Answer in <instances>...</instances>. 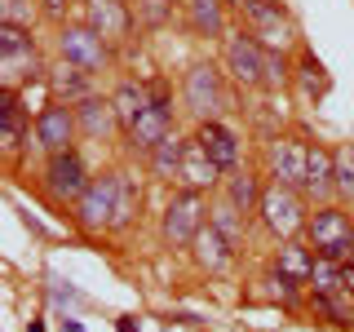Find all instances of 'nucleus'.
<instances>
[{
	"label": "nucleus",
	"mask_w": 354,
	"mask_h": 332,
	"mask_svg": "<svg viewBox=\"0 0 354 332\" xmlns=\"http://www.w3.org/2000/svg\"><path fill=\"white\" fill-rule=\"evenodd\" d=\"M261 226L270 230L274 239H297L301 230L310 226V213H306V195L292 191V186L283 182H270L261 195V208H257Z\"/></svg>",
	"instance_id": "nucleus-1"
},
{
	"label": "nucleus",
	"mask_w": 354,
	"mask_h": 332,
	"mask_svg": "<svg viewBox=\"0 0 354 332\" xmlns=\"http://www.w3.org/2000/svg\"><path fill=\"white\" fill-rule=\"evenodd\" d=\"M306 235H310V248L315 252H324L332 261H354V221H350L346 208L319 204L315 213H310Z\"/></svg>",
	"instance_id": "nucleus-2"
},
{
	"label": "nucleus",
	"mask_w": 354,
	"mask_h": 332,
	"mask_svg": "<svg viewBox=\"0 0 354 332\" xmlns=\"http://www.w3.org/2000/svg\"><path fill=\"white\" fill-rule=\"evenodd\" d=\"M182 102L195 120H217L226 111L230 93H226V71L213 62H195L182 80Z\"/></svg>",
	"instance_id": "nucleus-3"
},
{
	"label": "nucleus",
	"mask_w": 354,
	"mask_h": 332,
	"mask_svg": "<svg viewBox=\"0 0 354 332\" xmlns=\"http://www.w3.org/2000/svg\"><path fill=\"white\" fill-rule=\"evenodd\" d=\"M221 71L239 89H266V44L252 31H230L221 40Z\"/></svg>",
	"instance_id": "nucleus-4"
},
{
	"label": "nucleus",
	"mask_w": 354,
	"mask_h": 332,
	"mask_svg": "<svg viewBox=\"0 0 354 332\" xmlns=\"http://www.w3.org/2000/svg\"><path fill=\"white\" fill-rule=\"evenodd\" d=\"M208 226V217H204V191H177L169 199V208H164V221H160V235L169 248H191L195 235Z\"/></svg>",
	"instance_id": "nucleus-5"
},
{
	"label": "nucleus",
	"mask_w": 354,
	"mask_h": 332,
	"mask_svg": "<svg viewBox=\"0 0 354 332\" xmlns=\"http://www.w3.org/2000/svg\"><path fill=\"white\" fill-rule=\"evenodd\" d=\"M115 199H120V173H102L88 182V191L75 199V226L84 230V235H102L111 230V221H115Z\"/></svg>",
	"instance_id": "nucleus-6"
},
{
	"label": "nucleus",
	"mask_w": 354,
	"mask_h": 332,
	"mask_svg": "<svg viewBox=\"0 0 354 332\" xmlns=\"http://www.w3.org/2000/svg\"><path fill=\"white\" fill-rule=\"evenodd\" d=\"M58 53L66 62L84 66V71H106L111 62H115V53H111V40L97 36L88 22H62L58 27Z\"/></svg>",
	"instance_id": "nucleus-7"
},
{
	"label": "nucleus",
	"mask_w": 354,
	"mask_h": 332,
	"mask_svg": "<svg viewBox=\"0 0 354 332\" xmlns=\"http://www.w3.org/2000/svg\"><path fill=\"white\" fill-rule=\"evenodd\" d=\"M36 147L44 155H58V151H71L75 138H80V120H75V107L62 102V98H49L36 116Z\"/></svg>",
	"instance_id": "nucleus-8"
},
{
	"label": "nucleus",
	"mask_w": 354,
	"mask_h": 332,
	"mask_svg": "<svg viewBox=\"0 0 354 332\" xmlns=\"http://www.w3.org/2000/svg\"><path fill=\"white\" fill-rule=\"evenodd\" d=\"M243 18L252 22V36H257L266 49H288V44L297 40V27L292 18H288V9L279 0H239Z\"/></svg>",
	"instance_id": "nucleus-9"
},
{
	"label": "nucleus",
	"mask_w": 354,
	"mask_h": 332,
	"mask_svg": "<svg viewBox=\"0 0 354 332\" xmlns=\"http://www.w3.org/2000/svg\"><path fill=\"white\" fill-rule=\"evenodd\" d=\"M88 169H84V160H80V151H58V155H49V164H44V191H49L58 204H75L84 191H88Z\"/></svg>",
	"instance_id": "nucleus-10"
},
{
	"label": "nucleus",
	"mask_w": 354,
	"mask_h": 332,
	"mask_svg": "<svg viewBox=\"0 0 354 332\" xmlns=\"http://www.w3.org/2000/svg\"><path fill=\"white\" fill-rule=\"evenodd\" d=\"M164 138H173V102H169V98H151V107L124 129V142H129L133 151H147L151 155Z\"/></svg>",
	"instance_id": "nucleus-11"
},
{
	"label": "nucleus",
	"mask_w": 354,
	"mask_h": 332,
	"mask_svg": "<svg viewBox=\"0 0 354 332\" xmlns=\"http://www.w3.org/2000/svg\"><path fill=\"white\" fill-rule=\"evenodd\" d=\"M266 160H270V177L283 186H292V191H301L306 186V164H310V147L301 138H270V151H266Z\"/></svg>",
	"instance_id": "nucleus-12"
},
{
	"label": "nucleus",
	"mask_w": 354,
	"mask_h": 332,
	"mask_svg": "<svg viewBox=\"0 0 354 332\" xmlns=\"http://www.w3.org/2000/svg\"><path fill=\"white\" fill-rule=\"evenodd\" d=\"M84 22L97 36H106L111 44H124L133 36L138 14L129 9V0H84Z\"/></svg>",
	"instance_id": "nucleus-13"
},
{
	"label": "nucleus",
	"mask_w": 354,
	"mask_h": 332,
	"mask_svg": "<svg viewBox=\"0 0 354 332\" xmlns=\"http://www.w3.org/2000/svg\"><path fill=\"white\" fill-rule=\"evenodd\" d=\"M0 71H5V84H27V80H44V58L36 49V36L18 40V44H0Z\"/></svg>",
	"instance_id": "nucleus-14"
},
{
	"label": "nucleus",
	"mask_w": 354,
	"mask_h": 332,
	"mask_svg": "<svg viewBox=\"0 0 354 332\" xmlns=\"http://www.w3.org/2000/svg\"><path fill=\"white\" fill-rule=\"evenodd\" d=\"M75 107V120H80V138L88 142H106L111 133H124V124H120V116H115V107H111V93H88L80 98V102H71Z\"/></svg>",
	"instance_id": "nucleus-15"
},
{
	"label": "nucleus",
	"mask_w": 354,
	"mask_h": 332,
	"mask_svg": "<svg viewBox=\"0 0 354 332\" xmlns=\"http://www.w3.org/2000/svg\"><path fill=\"white\" fill-rule=\"evenodd\" d=\"M301 195L319 199V204H328V199L337 195V151H328L324 142H310V164H306Z\"/></svg>",
	"instance_id": "nucleus-16"
},
{
	"label": "nucleus",
	"mask_w": 354,
	"mask_h": 332,
	"mask_svg": "<svg viewBox=\"0 0 354 332\" xmlns=\"http://www.w3.org/2000/svg\"><path fill=\"white\" fill-rule=\"evenodd\" d=\"M195 142L204 147V155L217 164L221 173H230L239 164V138H235V129H226L221 120H199V124H195Z\"/></svg>",
	"instance_id": "nucleus-17"
},
{
	"label": "nucleus",
	"mask_w": 354,
	"mask_h": 332,
	"mask_svg": "<svg viewBox=\"0 0 354 332\" xmlns=\"http://www.w3.org/2000/svg\"><path fill=\"white\" fill-rule=\"evenodd\" d=\"M31 129H36V124H31L27 107H22V98H18V89L14 84H0V142H5V155H18L22 138H27Z\"/></svg>",
	"instance_id": "nucleus-18"
},
{
	"label": "nucleus",
	"mask_w": 354,
	"mask_h": 332,
	"mask_svg": "<svg viewBox=\"0 0 354 332\" xmlns=\"http://www.w3.org/2000/svg\"><path fill=\"white\" fill-rule=\"evenodd\" d=\"M191 257H195V266L199 270H208V275H221L230 261H235V243H230L221 230L208 221L204 230L195 235V243H191Z\"/></svg>",
	"instance_id": "nucleus-19"
},
{
	"label": "nucleus",
	"mask_w": 354,
	"mask_h": 332,
	"mask_svg": "<svg viewBox=\"0 0 354 332\" xmlns=\"http://www.w3.org/2000/svg\"><path fill=\"white\" fill-rule=\"evenodd\" d=\"M44 84H49V93L62 98V102H80V98L93 93V71H84V66H75V62L62 58L58 66L44 71Z\"/></svg>",
	"instance_id": "nucleus-20"
},
{
	"label": "nucleus",
	"mask_w": 354,
	"mask_h": 332,
	"mask_svg": "<svg viewBox=\"0 0 354 332\" xmlns=\"http://www.w3.org/2000/svg\"><path fill=\"white\" fill-rule=\"evenodd\" d=\"M217 173H221V169L204 155V147H199L195 138L186 142V155H182V173H177V182H182L186 191H213V186H217Z\"/></svg>",
	"instance_id": "nucleus-21"
},
{
	"label": "nucleus",
	"mask_w": 354,
	"mask_h": 332,
	"mask_svg": "<svg viewBox=\"0 0 354 332\" xmlns=\"http://www.w3.org/2000/svg\"><path fill=\"white\" fill-rule=\"evenodd\" d=\"M186 22L195 36L226 40V0H186Z\"/></svg>",
	"instance_id": "nucleus-22"
},
{
	"label": "nucleus",
	"mask_w": 354,
	"mask_h": 332,
	"mask_svg": "<svg viewBox=\"0 0 354 332\" xmlns=\"http://www.w3.org/2000/svg\"><path fill=\"white\" fill-rule=\"evenodd\" d=\"M111 107H115V116H120V124H133V120L142 116V111L151 107V84L147 80H120L115 89H111Z\"/></svg>",
	"instance_id": "nucleus-23"
},
{
	"label": "nucleus",
	"mask_w": 354,
	"mask_h": 332,
	"mask_svg": "<svg viewBox=\"0 0 354 332\" xmlns=\"http://www.w3.org/2000/svg\"><path fill=\"white\" fill-rule=\"evenodd\" d=\"M261 195H266V186H261V177L257 173H248V169H230L226 177V199L239 208L243 217H252L261 208Z\"/></svg>",
	"instance_id": "nucleus-24"
},
{
	"label": "nucleus",
	"mask_w": 354,
	"mask_h": 332,
	"mask_svg": "<svg viewBox=\"0 0 354 332\" xmlns=\"http://www.w3.org/2000/svg\"><path fill=\"white\" fill-rule=\"evenodd\" d=\"M292 75H297V84H301V93L310 98V102H324L328 98V89H332V75H328V66L315 58L310 49L297 53V66H292Z\"/></svg>",
	"instance_id": "nucleus-25"
},
{
	"label": "nucleus",
	"mask_w": 354,
	"mask_h": 332,
	"mask_svg": "<svg viewBox=\"0 0 354 332\" xmlns=\"http://www.w3.org/2000/svg\"><path fill=\"white\" fill-rule=\"evenodd\" d=\"M186 142H191V138H177V133H173V138H164L160 147L147 155L155 182H177V173H182V155H186Z\"/></svg>",
	"instance_id": "nucleus-26"
},
{
	"label": "nucleus",
	"mask_w": 354,
	"mask_h": 332,
	"mask_svg": "<svg viewBox=\"0 0 354 332\" xmlns=\"http://www.w3.org/2000/svg\"><path fill=\"white\" fill-rule=\"evenodd\" d=\"M315 257L319 252L310 248V243H297V239H283V248H279V257H274V270H283V275H292V279H310V270H315Z\"/></svg>",
	"instance_id": "nucleus-27"
},
{
	"label": "nucleus",
	"mask_w": 354,
	"mask_h": 332,
	"mask_svg": "<svg viewBox=\"0 0 354 332\" xmlns=\"http://www.w3.org/2000/svg\"><path fill=\"white\" fill-rule=\"evenodd\" d=\"M138 208H142L138 182H133L129 173H120V199H115V221H111V230H129L133 221H138Z\"/></svg>",
	"instance_id": "nucleus-28"
},
{
	"label": "nucleus",
	"mask_w": 354,
	"mask_h": 332,
	"mask_svg": "<svg viewBox=\"0 0 354 332\" xmlns=\"http://www.w3.org/2000/svg\"><path fill=\"white\" fill-rule=\"evenodd\" d=\"M208 221H213V226H217L230 243H239V239H243V230H248V217H243L239 208L230 204V199H221V204L208 208Z\"/></svg>",
	"instance_id": "nucleus-29"
},
{
	"label": "nucleus",
	"mask_w": 354,
	"mask_h": 332,
	"mask_svg": "<svg viewBox=\"0 0 354 332\" xmlns=\"http://www.w3.org/2000/svg\"><path fill=\"white\" fill-rule=\"evenodd\" d=\"M310 288H315V297H332V293H341V261H332L319 252L315 257V270H310Z\"/></svg>",
	"instance_id": "nucleus-30"
},
{
	"label": "nucleus",
	"mask_w": 354,
	"mask_h": 332,
	"mask_svg": "<svg viewBox=\"0 0 354 332\" xmlns=\"http://www.w3.org/2000/svg\"><path fill=\"white\" fill-rule=\"evenodd\" d=\"M44 14L40 0H0V22H14V27H36V18Z\"/></svg>",
	"instance_id": "nucleus-31"
},
{
	"label": "nucleus",
	"mask_w": 354,
	"mask_h": 332,
	"mask_svg": "<svg viewBox=\"0 0 354 332\" xmlns=\"http://www.w3.org/2000/svg\"><path fill=\"white\" fill-rule=\"evenodd\" d=\"M292 80V62L283 49H266V89H283Z\"/></svg>",
	"instance_id": "nucleus-32"
},
{
	"label": "nucleus",
	"mask_w": 354,
	"mask_h": 332,
	"mask_svg": "<svg viewBox=\"0 0 354 332\" xmlns=\"http://www.w3.org/2000/svg\"><path fill=\"white\" fill-rule=\"evenodd\" d=\"M337 199H350L354 204V147L337 151Z\"/></svg>",
	"instance_id": "nucleus-33"
},
{
	"label": "nucleus",
	"mask_w": 354,
	"mask_h": 332,
	"mask_svg": "<svg viewBox=\"0 0 354 332\" xmlns=\"http://www.w3.org/2000/svg\"><path fill=\"white\" fill-rule=\"evenodd\" d=\"M173 18V0H138V22L142 27H164Z\"/></svg>",
	"instance_id": "nucleus-34"
},
{
	"label": "nucleus",
	"mask_w": 354,
	"mask_h": 332,
	"mask_svg": "<svg viewBox=\"0 0 354 332\" xmlns=\"http://www.w3.org/2000/svg\"><path fill=\"white\" fill-rule=\"evenodd\" d=\"M266 284H270V293L279 297V302H288V306H292L297 293H301V279H292V275H283V270H270V279H266Z\"/></svg>",
	"instance_id": "nucleus-35"
},
{
	"label": "nucleus",
	"mask_w": 354,
	"mask_h": 332,
	"mask_svg": "<svg viewBox=\"0 0 354 332\" xmlns=\"http://www.w3.org/2000/svg\"><path fill=\"white\" fill-rule=\"evenodd\" d=\"M40 9H44L49 18H62L66 9H71V0H40Z\"/></svg>",
	"instance_id": "nucleus-36"
},
{
	"label": "nucleus",
	"mask_w": 354,
	"mask_h": 332,
	"mask_svg": "<svg viewBox=\"0 0 354 332\" xmlns=\"http://www.w3.org/2000/svg\"><path fill=\"white\" fill-rule=\"evenodd\" d=\"M341 293L354 297V261H341Z\"/></svg>",
	"instance_id": "nucleus-37"
},
{
	"label": "nucleus",
	"mask_w": 354,
	"mask_h": 332,
	"mask_svg": "<svg viewBox=\"0 0 354 332\" xmlns=\"http://www.w3.org/2000/svg\"><path fill=\"white\" fill-rule=\"evenodd\" d=\"M115 332H138V324L133 319H115Z\"/></svg>",
	"instance_id": "nucleus-38"
},
{
	"label": "nucleus",
	"mask_w": 354,
	"mask_h": 332,
	"mask_svg": "<svg viewBox=\"0 0 354 332\" xmlns=\"http://www.w3.org/2000/svg\"><path fill=\"white\" fill-rule=\"evenodd\" d=\"M62 332H84V328L75 324V319H66V324H62Z\"/></svg>",
	"instance_id": "nucleus-39"
}]
</instances>
